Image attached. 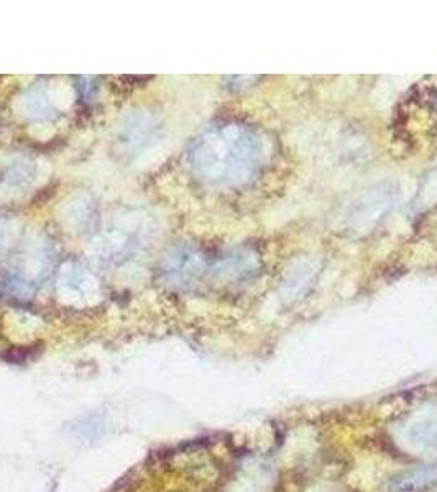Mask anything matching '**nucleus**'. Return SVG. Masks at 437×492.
I'll use <instances>...</instances> for the list:
<instances>
[{"label":"nucleus","instance_id":"nucleus-1","mask_svg":"<svg viewBox=\"0 0 437 492\" xmlns=\"http://www.w3.org/2000/svg\"><path fill=\"white\" fill-rule=\"evenodd\" d=\"M262 143L245 125H216L197 136L190 163L199 179L214 186L245 184L260 167Z\"/></svg>","mask_w":437,"mask_h":492},{"label":"nucleus","instance_id":"nucleus-2","mask_svg":"<svg viewBox=\"0 0 437 492\" xmlns=\"http://www.w3.org/2000/svg\"><path fill=\"white\" fill-rule=\"evenodd\" d=\"M437 484V463L403 471L390 479V492H428Z\"/></svg>","mask_w":437,"mask_h":492},{"label":"nucleus","instance_id":"nucleus-3","mask_svg":"<svg viewBox=\"0 0 437 492\" xmlns=\"http://www.w3.org/2000/svg\"><path fill=\"white\" fill-rule=\"evenodd\" d=\"M409 438L413 443L423 446V448H433L437 445V422L436 420L426 419L419 420L409 430Z\"/></svg>","mask_w":437,"mask_h":492}]
</instances>
